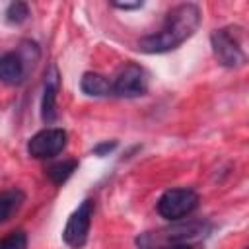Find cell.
<instances>
[{"label":"cell","instance_id":"obj_1","mask_svg":"<svg viewBox=\"0 0 249 249\" xmlns=\"http://www.w3.org/2000/svg\"><path fill=\"white\" fill-rule=\"evenodd\" d=\"M200 25V10L196 4H179L167 12V18L160 31L146 35L138 41V51L148 54L169 53L181 47L187 39L195 35Z\"/></svg>","mask_w":249,"mask_h":249},{"label":"cell","instance_id":"obj_7","mask_svg":"<svg viewBox=\"0 0 249 249\" xmlns=\"http://www.w3.org/2000/svg\"><path fill=\"white\" fill-rule=\"evenodd\" d=\"M148 89V74L140 64L128 62L111 82V95L115 97H140Z\"/></svg>","mask_w":249,"mask_h":249},{"label":"cell","instance_id":"obj_4","mask_svg":"<svg viewBox=\"0 0 249 249\" xmlns=\"http://www.w3.org/2000/svg\"><path fill=\"white\" fill-rule=\"evenodd\" d=\"M200 198L196 191L179 187V189H169L158 198V214L169 222L183 220L189 216L193 210H196Z\"/></svg>","mask_w":249,"mask_h":249},{"label":"cell","instance_id":"obj_6","mask_svg":"<svg viewBox=\"0 0 249 249\" xmlns=\"http://www.w3.org/2000/svg\"><path fill=\"white\" fill-rule=\"evenodd\" d=\"M68 142V134L64 128L49 126L39 132H35L27 142V152L35 160H51L58 156Z\"/></svg>","mask_w":249,"mask_h":249},{"label":"cell","instance_id":"obj_10","mask_svg":"<svg viewBox=\"0 0 249 249\" xmlns=\"http://www.w3.org/2000/svg\"><path fill=\"white\" fill-rule=\"evenodd\" d=\"M80 88L86 95H91V97L111 95V82L103 74H97V72H86L80 80Z\"/></svg>","mask_w":249,"mask_h":249},{"label":"cell","instance_id":"obj_13","mask_svg":"<svg viewBox=\"0 0 249 249\" xmlns=\"http://www.w3.org/2000/svg\"><path fill=\"white\" fill-rule=\"evenodd\" d=\"M29 18V6L25 2H12L6 10V19L8 23H23Z\"/></svg>","mask_w":249,"mask_h":249},{"label":"cell","instance_id":"obj_12","mask_svg":"<svg viewBox=\"0 0 249 249\" xmlns=\"http://www.w3.org/2000/svg\"><path fill=\"white\" fill-rule=\"evenodd\" d=\"M78 167V161L76 160H62V161H56L53 165L47 167V177L54 183V185H62Z\"/></svg>","mask_w":249,"mask_h":249},{"label":"cell","instance_id":"obj_16","mask_svg":"<svg viewBox=\"0 0 249 249\" xmlns=\"http://www.w3.org/2000/svg\"><path fill=\"white\" fill-rule=\"evenodd\" d=\"M113 6L119 8V10H136V8H142V2H132V4H128V2H113Z\"/></svg>","mask_w":249,"mask_h":249},{"label":"cell","instance_id":"obj_8","mask_svg":"<svg viewBox=\"0 0 249 249\" xmlns=\"http://www.w3.org/2000/svg\"><path fill=\"white\" fill-rule=\"evenodd\" d=\"M60 78L56 66H51L45 74V86H43V99H41V117L47 124H51L56 119V93H58Z\"/></svg>","mask_w":249,"mask_h":249},{"label":"cell","instance_id":"obj_17","mask_svg":"<svg viewBox=\"0 0 249 249\" xmlns=\"http://www.w3.org/2000/svg\"><path fill=\"white\" fill-rule=\"evenodd\" d=\"M169 249H198V245H195V243H185V245H177V247H169Z\"/></svg>","mask_w":249,"mask_h":249},{"label":"cell","instance_id":"obj_15","mask_svg":"<svg viewBox=\"0 0 249 249\" xmlns=\"http://www.w3.org/2000/svg\"><path fill=\"white\" fill-rule=\"evenodd\" d=\"M115 148H117V142H115V140H111V142L105 140V142H99V144L93 148V154H95V156H107V154L113 152Z\"/></svg>","mask_w":249,"mask_h":249},{"label":"cell","instance_id":"obj_9","mask_svg":"<svg viewBox=\"0 0 249 249\" xmlns=\"http://www.w3.org/2000/svg\"><path fill=\"white\" fill-rule=\"evenodd\" d=\"M25 78V60L19 53L10 51L0 54V82L8 86H18Z\"/></svg>","mask_w":249,"mask_h":249},{"label":"cell","instance_id":"obj_5","mask_svg":"<svg viewBox=\"0 0 249 249\" xmlns=\"http://www.w3.org/2000/svg\"><path fill=\"white\" fill-rule=\"evenodd\" d=\"M93 210L95 204L91 198H86L68 218L64 230H62V239L68 247L72 249H80L86 245L88 241V233H89V226H91V218H93Z\"/></svg>","mask_w":249,"mask_h":249},{"label":"cell","instance_id":"obj_3","mask_svg":"<svg viewBox=\"0 0 249 249\" xmlns=\"http://www.w3.org/2000/svg\"><path fill=\"white\" fill-rule=\"evenodd\" d=\"M210 45L216 60L226 68L243 66L247 60V54L243 51V29L237 25L214 29L210 35Z\"/></svg>","mask_w":249,"mask_h":249},{"label":"cell","instance_id":"obj_14","mask_svg":"<svg viewBox=\"0 0 249 249\" xmlns=\"http://www.w3.org/2000/svg\"><path fill=\"white\" fill-rule=\"evenodd\" d=\"M0 249H27V235L21 230H16L0 239Z\"/></svg>","mask_w":249,"mask_h":249},{"label":"cell","instance_id":"obj_2","mask_svg":"<svg viewBox=\"0 0 249 249\" xmlns=\"http://www.w3.org/2000/svg\"><path fill=\"white\" fill-rule=\"evenodd\" d=\"M212 226L204 220H189V222H173L171 226L158 228L152 231H144L136 237L138 249H169L185 243H193L210 233Z\"/></svg>","mask_w":249,"mask_h":249},{"label":"cell","instance_id":"obj_11","mask_svg":"<svg viewBox=\"0 0 249 249\" xmlns=\"http://www.w3.org/2000/svg\"><path fill=\"white\" fill-rule=\"evenodd\" d=\"M25 195L19 189H6L0 191V224L8 222L23 204Z\"/></svg>","mask_w":249,"mask_h":249}]
</instances>
